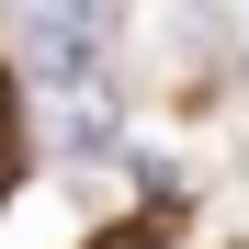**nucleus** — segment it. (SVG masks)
Listing matches in <instances>:
<instances>
[{
	"instance_id": "nucleus-1",
	"label": "nucleus",
	"mask_w": 249,
	"mask_h": 249,
	"mask_svg": "<svg viewBox=\"0 0 249 249\" xmlns=\"http://www.w3.org/2000/svg\"><path fill=\"white\" fill-rule=\"evenodd\" d=\"M91 249H159V227H136V215H124V227H91Z\"/></svg>"
},
{
	"instance_id": "nucleus-2",
	"label": "nucleus",
	"mask_w": 249,
	"mask_h": 249,
	"mask_svg": "<svg viewBox=\"0 0 249 249\" xmlns=\"http://www.w3.org/2000/svg\"><path fill=\"white\" fill-rule=\"evenodd\" d=\"M0 159H12V79H0Z\"/></svg>"
}]
</instances>
